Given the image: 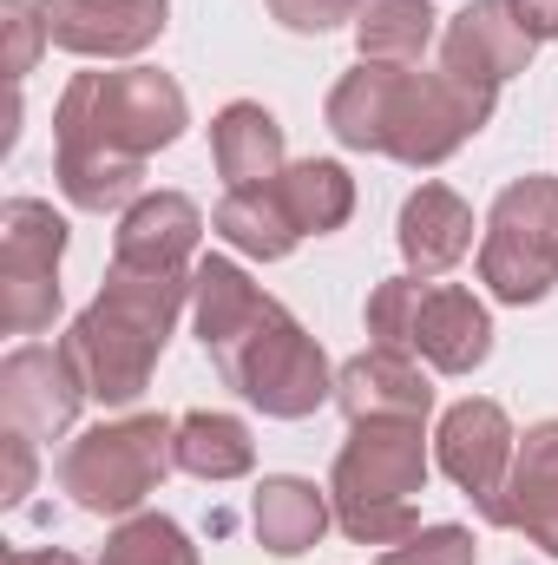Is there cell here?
Segmentation results:
<instances>
[{"label": "cell", "instance_id": "27", "mask_svg": "<svg viewBox=\"0 0 558 565\" xmlns=\"http://www.w3.org/2000/svg\"><path fill=\"white\" fill-rule=\"evenodd\" d=\"M0 26H7V73L26 79L33 60H40V46H53V40H46V13H40V0H0Z\"/></svg>", "mask_w": 558, "mask_h": 565}, {"label": "cell", "instance_id": "5", "mask_svg": "<svg viewBox=\"0 0 558 565\" xmlns=\"http://www.w3.org/2000/svg\"><path fill=\"white\" fill-rule=\"evenodd\" d=\"M171 467H178V422L171 415H126V422H99L73 434L53 473L79 513L132 520Z\"/></svg>", "mask_w": 558, "mask_h": 565}, {"label": "cell", "instance_id": "17", "mask_svg": "<svg viewBox=\"0 0 558 565\" xmlns=\"http://www.w3.org/2000/svg\"><path fill=\"white\" fill-rule=\"evenodd\" d=\"M395 244L408 257V277H447L466 250H473V204L447 184H420L415 198L401 204V224H395Z\"/></svg>", "mask_w": 558, "mask_h": 565}, {"label": "cell", "instance_id": "21", "mask_svg": "<svg viewBox=\"0 0 558 565\" xmlns=\"http://www.w3.org/2000/svg\"><path fill=\"white\" fill-rule=\"evenodd\" d=\"M395 86H401V66H375V60H362L355 73H342L335 93H329V113H322L329 132H335V145H348V151H382Z\"/></svg>", "mask_w": 558, "mask_h": 565}, {"label": "cell", "instance_id": "19", "mask_svg": "<svg viewBox=\"0 0 558 565\" xmlns=\"http://www.w3.org/2000/svg\"><path fill=\"white\" fill-rule=\"evenodd\" d=\"M250 520H257V540H264L277 559H302V553L329 533L335 507H329V487L296 480V473H277V480H264V487H257Z\"/></svg>", "mask_w": 558, "mask_h": 565}, {"label": "cell", "instance_id": "1", "mask_svg": "<svg viewBox=\"0 0 558 565\" xmlns=\"http://www.w3.org/2000/svg\"><path fill=\"white\" fill-rule=\"evenodd\" d=\"M184 126H191L184 86L158 66L73 73V86L53 106V178L66 204L86 217L132 211L144 198V158L178 145Z\"/></svg>", "mask_w": 558, "mask_h": 565}, {"label": "cell", "instance_id": "29", "mask_svg": "<svg viewBox=\"0 0 558 565\" xmlns=\"http://www.w3.org/2000/svg\"><path fill=\"white\" fill-rule=\"evenodd\" d=\"M33 447L40 440H26V434H0V507H20L26 500V487H33Z\"/></svg>", "mask_w": 558, "mask_h": 565}, {"label": "cell", "instance_id": "12", "mask_svg": "<svg viewBox=\"0 0 558 565\" xmlns=\"http://www.w3.org/2000/svg\"><path fill=\"white\" fill-rule=\"evenodd\" d=\"M408 355H420L433 375H473L493 355V316H486V302L473 289H460V282L420 277Z\"/></svg>", "mask_w": 558, "mask_h": 565}, {"label": "cell", "instance_id": "20", "mask_svg": "<svg viewBox=\"0 0 558 565\" xmlns=\"http://www.w3.org/2000/svg\"><path fill=\"white\" fill-rule=\"evenodd\" d=\"M277 178H270V184H250V191H224V204L211 211V231H217L230 250L257 257V264H282V257L302 244V231H296V217H289V204H282Z\"/></svg>", "mask_w": 558, "mask_h": 565}, {"label": "cell", "instance_id": "3", "mask_svg": "<svg viewBox=\"0 0 558 565\" xmlns=\"http://www.w3.org/2000/svg\"><path fill=\"white\" fill-rule=\"evenodd\" d=\"M191 309V277H144V270H106L99 296L73 316L66 355L99 408H132L151 388V369L171 342V322Z\"/></svg>", "mask_w": 558, "mask_h": 565}, {"label": "cell", "instance_id": "2", "mask_svg": "<svg viewBox=\"0 0 558 565\" xmlns=\"http://www.w3.org/2000/svg\"><path fill=\"white\" fill-rule=\"evenodd\" d=\"M191 329L204 355L217 362L224 388H237L270 422H309L322 402H335V369L322 342L264 296L230 257H197L191 270Z\"/></svg>", "mask_w": 558, "mask_h": 565}, {"label": "cell", "instance_id": "23", "mask_svg": "<svg viewBox=\"0 0 558 565\" xmlns=\"http://www.w3.org/2000/svg\"><path fill=\"white\" fill-rule=\"evenodd\" d=\"M433 40H440V13L427 0H368L355 13V53L375 66H420Z\"/></svg>", "mask_w": 558, "mask_h": 565}, {"label": "cell", "instance_id": "25", "mask_svg": "<svg viewBox=\"0 0 558 565\" xmlns=\"http://www.w3.org/2000/svg\"><path fill=\"white\" fill-rule=\"evenodd\" d=\"M99 565H197V546L184 540L178 520L164 513H132L112 526V540L99 546Z\"/></svg>", "mask_w": 558, "mask_h": 565}, {"label": "cell", "instance_id": "11", "mask_svg": "<svg viewBox=\"0 0 558 565\" xmlns=\"http://www.w3.org/2000/svg\"><path fill=\"white\" fill-rule=\"evenodd\" d=\"M204 244V211L184 191H144L132 211H119L112 231V264L144 277H191Z\"/></svg>", "mask_w": 558, "mask_h": 565}, {"label": "cell", "instance_id": "10", "mask_svg": "<svg viewBox=\"0 0 558 565\" xmlns=\"http://www.w3.org/2000/svg\"><path fill=\"white\" fill-rule=\"evenodd\" d=\"M86 402H93V395H86V382H79V369H73L66 349L26 342V349H13V355L0 362V422L13 427V434H26V440H60V434H73V422H79Z\"/></svg>", "mask_w": 558, "mask_h": 565}, {"label": "cell", "instance_id": "28", "mask_svg": "<svg viewBox=\"0 0 558 565\" xmlns=\"http://www.w3.org/2000/svg\"><path fill=\"white\" fill-rule=\"evenodd\" d=\"M368 0H270V13H277L289 33H329V26H355V13H362Z\"/></svg>", "mask_w": 558, "mask_h": 565}, {"label": "cell", "instance_id": "30", "mask_svg": "<svg viewBox=\"0 0 558 565\" xmlns=\"http://www.w3.org/2000/svg\"><path fill=\"white\" fill-rule=\"evenodd\" d=\"M513 13L533 40H558V0H513Z\"/></svg>", "mask_w": 558, "mask_h": 565}, {"label": "cell", "instance_id": "6", "mask_svg": "<svg viewBox=\"0 0 558 565\" xmlns=\"http://www.w3.org/2000/svg\"><path fill=\"white\" fill-rule=\"evenodd\" d=\"M480 282L526 309V302H546L558 282V178L533 171V178H513L493 211H486V231H480Z\"/></svg>", "mask_w": 558, "mask_h": 565}, {"label": "cell", "instance_id": "22", "mask_svg": "<svg viewBox=\"0 0 558 565\" xmlns=\"http://www.w3.org/2000/svg\"><path fill=\"white\" fill-rule=\"evenodd\" d=\"M257 467V440L237 415H217V408H197V415H178V473L191 480H244Z\"/></svg>", "mask_w": 558, "mask_h": 565}, {"label": "cell", "instance_id": "8", "mask_svg": "<svg viewBox=\"0 0 558 565\" xmlns=\"http://www.w3.org/2000/svg\"><path fill=\"white\" fill-rule=\"evenodd\" d=\"M60 257H66V217L40 198L0 204V329L40 335L60 316Z\"/></svg>", "mask_w": 558, "mask_h": 565}, {"label": "cell", "instance_id": "26", "mask_svg": "<svg viewBox=\"0 0 558 565\" xmlns=\"http://www.w3.org/2000/svg\"><path fill=\"white\" fill-rule=\"evenodd\" d=\"M473 559H480V546H473L466 526H420L401 546L382 553V565H473Z\"/></svg>", "mask_w": 558, "mask_h": 565}, {"label": "cell", "instance_id": "18", "mask_svg": "<svg viewBox=\"0 0 558 565\" xmlns=\"http://www.w3.org/2000/svg\"><path fill=\"white\" fill-rule=\"evenodd\" d=\"M211 158H217V178L230 191H250V184H270L282 164V126L277 113H264L257 99H230L217 119H211Z\"/></svg>", "mask_w": 558, "mask_h": 565}, {"label": "cell", "instance_id": "7", "mask_svg": "<svg viewBox=\"0 0 558 565\" xmlns=\"http://www.w3.org/2000/svg\"><path fill=\"white\" fill-rule=\"evenodd\" d=\"M493 106H500V86H473V79H460L447 66H433V73L401 66L382 158H395L408 171H433V164H447L460 145L493 119Z\"/></svg>", "mask_w": 558, "mask_h": 565}, {"label": "cell", "instance_id": "15", "mask_svg": "<svg viewBox=\"0 0 558 565\" xmlns=\"http://www.w3.org/2000/svg\"><path fill=\"white\" fill-rule=\"evenodd\" d=\"M486 526L526 533L546 559H558V422L526 427V440L513 454V473L500 487V507H493Z\"/></svg>", "mask_w": 558, "mask_h": 565}, {"label": "cell", "instance_id": "4", "mask_svg": "<svg viewBox=\"0 0 558 565\" xmlns=\"http://www.w3.org/2000/svg\"><path fill=\"white\" fill-rule=\"evenodd\" d=\"M420 493H427L420 422H348V440L329 467L335 526L355 546H401L408 533H420Z\"/></svg>", "mask_w": 558, "mask_h": 565}, {"label": "cell", "instance_id": "16", "mask_svg": "<svg viewBox=\"0 0 558 565\" xmlns=\"http://www.w3.org/2000/svg\"><path fill=\"white\" fill-rule=\"evenodd\" d=\"M335 408L348 422H427L433 382L401 349H362L355 362L335 369Z\"/></svg>", "mask_w": 558, "mask_h": 565}, {"label": "cell", "instance_id": "31", "mask_svg": "<svg viewBox=\"0 0 558 565\" xmlns=\"http://www.w3.org/2000/svg\"><path fill=\"white\" fill-rule=\"evenodd\" d=\"M7 565H79V559L60 553V546H20V553H7Z\"/></svg>", "mask_w": 558, "mask_h": 565}, {"label": "cell", "instance_id": "9", "mask_svg": "<svg viewBox=\"0 0 558 565\" xmlns=\"http://www.w3.org/2000/svg\"><path fill=\"white\" fill-rule=\"evenodd\" d=\"M513 454H519V434H513V422H506L500 402L466 395V402H453V408L440 415L433 460H440V473L480 507V520H493L500 487H506V473H513Z\"/></svg>", "mask_w": 558, "mask_h": 565}, {"label": "cell", "instance_id": "13", "mask_svg": "<svg viewBox=\"0 0 558 565\" xmlns=\"http://www.w3.org/2000/svg\"><path fill=\"white\" fill-rule=\"evenodd\" d=\"M46 40L79 60H132L164 33L171 0H40Z\"/></svg>", "mask_w": 558, "mask_h": 565}, {"label": "cell", "instance_id": "14", "mask_svg": "<svg viewBox=\"0 0 558 565\" xmlns=\"http://www.w3.org/2000/svg\"><path fill=\"white\" fill-rule=\"evenodd\" d=\"M533 33L519 26L513 0H466L447 26H440V66L473 79V86H506L513 73L533 66Z\"/></svg>", "mask_w": 558, "mask_h": 565}, {"label": "cell", "instance_id": "24", "mask_svg": "<svg viewBox=\"0 0 558 565\" xmlns=\"http://www.w3.org/2000/svg\"><path fill=\"white\" fill-rule=\"evenodd\" d=\"M277 191H282V204H289V217H296L302 237H329V231H342V224L355 217V178H348L335 158L282 164Z\"/></svg>", "mask_w": 558, "mask_h": 565}]
</instances>
